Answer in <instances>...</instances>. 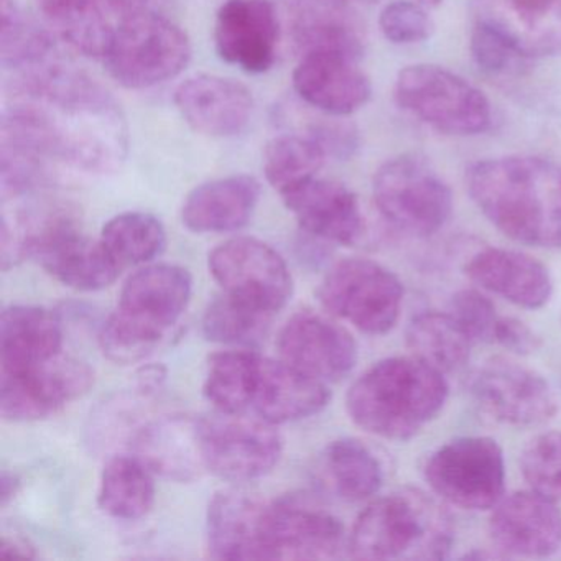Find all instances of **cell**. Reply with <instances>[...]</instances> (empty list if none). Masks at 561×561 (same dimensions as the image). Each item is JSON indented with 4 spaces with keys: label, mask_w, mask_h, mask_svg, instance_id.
Instances as JSON below:
<instances>
[{
    "label": "cell",
    "mask_w": 561,
    "mask_h": 561,
    "mask_svg": "<svg viewBox=\"0 0 561 561\" xmlns=\"http://www.w3.org/2000/svg\"><path fill=\"white\" fill-rule=\"evenodd\" d=\"M469 392L485 415L517 428L543 425L560 409L543 376L505 357H492L476 367Z\"/></svg>",
    "instance_id": "7c38bea8"
},
{
    "label": "cell",
    "mask_w": 561,
    "mask_h": 561,
    "mask_svg": "<svg viewBox=\"0 0 561 561\" xmlns=\"http://www.w3.org/2000/svg\"><path fill=\"white\" fill-rule=\"evenodd\" d=\"M48 27L78 54L101 58L117 32L150 0H37Z\"/></svg>",
    "instance_id": "ffe728a7"
},
{
    "label": "cell",
    "mask_w": 561,
    "mask_h": 561,
    "mask_svg": "<svg viewBox=\"0 0 561 561\" xmlns=\"http://www.w3.org/2000/svg\"><path fill=\"white\" fill-rule=\"evenodd\" d=\"M98 504L117 520H139L156 504L153 472L137 456H114L101 474Z\"/></svg>",
    "instance_id": "1f68e13d"
},
{
    "label": "cell",
    "mask_w": 561,
    "mask_h": 561,
    "mask_svg": "<svg viewBox=\"0 0 561 561\" xmlns=\"http://www.w3.org/2000/svg\"><path fill=\"white\" fill-rule=\"evenodd\" d=\"M318 300L324 310L353 324L360 333L382 336L399 321L403 285L379 262L344 259L324 275L318 287Z\"/></svg>",
    "instance_id": "9c48e42d"
},
{
    "label": "cell",
    "mask_w": 561,
    "mask_h": 561,
    "mask_svg": "<svg viewBox=\"0 0 561 561\" xmlns=\"http://www.w3.org/2000/svg\"><path fill=\"white\" fill-rule=\"evenodd\" d=\"M208 472L231 482H251L274 471L284 439L274 423L244 413L216 412L199 419Z\"/></svg>",
    "instance_id": "8fae6325"
},
{
    "label": "cell",
    "mask_w": 561,
    "mask_h": 561,
    "mask_svg": "<svg viewBox=\"0 0 561 561\" xmlns=\"http://www.w3.org/2000/svg\"><path fill=\"white\" fill-rule=\"evenodd\" d=\"M173 103L192 129L215 139L241 136L254 113V100L244 84L215 75L183 81Z\"/></svg>",
    "instance_id": "44dd1931"
},
{
    "label": "cell",
    "mask_w": 561,
    "mask_h": 561,
    "mask_svg": "<svg viewBox=\"0 0 561 561\" xmlns=\"http://www.w3.org/2000/svg\"><path fill=\"white\" fill-rule=\"evenodd\" d=\"M94 382L88 364L58 356L18 370H2L0 413L9 422H37L84 396Z\"/></svg>",
    "instance_id": "5bb4252c"
},
{
    "label": "cell",
    "mask_w": 561,
    "mask_h": 561,
    "mask_svg": "<svg viewBox=\"0 0 561 561\" xmlns=\"http://www.w3.org/2000/svg\"><path fill=\"white\" fill-rule=\"evenodd\" d=\"M192 288V275L180 265H147L130 275L101 328L104 356L117 364L146 359L188 307Z\"/></svg>",
    "instance_id": "5b68a950"
},
{
    "label": "cell",
    "mask_w": 561,
    "mask_h": 561,
    "mask_svg": "<svg viewBox=\"0 0 561 561\" xmlns=\"http://www.w3.org/2000/svg\"><path fill=\"white\" fill-rule=\"evenodd\" d=\"M101 242L121 267H129L159 257L165 251L167 231L150 213H123L104 225Z\"/></svg>",
    "instance_id": "8d00e7d4"
},
{
    "label": "cell",
    "mask_w": 561,
    "mask_h": 561,
    "mask_svg": "<svg viewBox=\"0 0 561 561\" xmlns=\"http://www.w3.org/2000/svg\"><path fill=\"white\" fill-rule=\"evenodd\" d=\"M472 344L448 311H423L407 328V346L413 356L443 374L465 369Z\"/></svg>",
    "instance_id": "d6a6232c"
},
{
    "label": "cell",
    "mask_w": 561,
    "mask_h": 561,
    "mask_svg": "<svg viewBox=\"0 0 561 561\" xmlns=\"http://www.w3.org/2000/svg\"><path fill=\"white\" fill-rule=\"evenodd\" d=\"M520 471L531 491L561 501V432L535 436L522 451Z\"/></svg>",
    "instance_id": "f35d334b"
},
{
    "label": "cell",
    "mask_w": 561,
    "mask_h": 561,
    "mask_svg": "<svg viewBox=\"0 0 561 561\" xmlns=\"http://www.w3.org/2000/svg\"><path fill=\"white\" fill-rule=\"evenodd\" d=\"M344 545L343 525L330 512L297 501L268 504L265 560H330Z\"/></svg>",
    "instance_id": "e0dca14e"
},
{
    "label": "cell",
    "mask_w": 561,
    "mask_h": 561,
    "mask_svg": "<svg viewBox=\"0 0 561 561\" xmlns=\"http://www.w3.org/2000/svg\"><path fill=\"white\" fill-rule=\"evenodd\" d=\"M489 535L504 557H550L561 548V511L531 489L514 492L495 505Z\"/></svg>",
    "instance_id": "ac0fdd59"
},
{
    "label": "cell",
    "mask_w": 561,
    "mask_h": 561,
    "mask_svg": "<svg viewBox=\"0 0 561 561\" xmlns=\"http://www.w3.org/2000/svg\"><path fill=\"white\" fill-rule=\"evenodd\" d=\"M445 374L419 357H389L347 390L346 410L364 432L392 442L419 435L448 400Z\"/></svg>",
    "instance_id": "3957f363"
},
{
    "label": "cell",
    "mask_w": 561,
    "mask_h": 561,
    "mask_svg": "<svg viewBox=\"0 0 561 561\" xmlns=\"http://www.w3.org/2000/svg\"><path fill=\"white\" fill-rule=\"evenodd\" d=\"M492 344L504 347L517 356L537 353L541 346L540 336L524 321L514 317H501L494 331Z\"/></svg>",
    "instance_id": "ee69618b"
},
{
    "label": "cell",
    "mask_w": 561,
    "mask_h": 561,
    "mask_svg": "<svg viewBox=\"0 0 561 561\" xmlns=\"http://www.w3.org/2000/svg\"><path fill=\"white\" fill-rule=\"evenodd\" d=\"M21 482H19L18 476L11 474V472H2V479H0V499H2V505H8V502L18 494Z\"/></svg>",
    "instance_id": "bcb514c9"
},
{
    "label": "cell",
    "mask_w": 561,
    "mask_h": 561,
    "mask_svg": "<svg viewBox=\"0 0 561 561\" xmlns=\"http://www.w3.org/2000/svg\"><path fill=\"white\" fill-rule=\"evenodd\" d=\"M379 28L390 44L415 45L432 37L435 22L416 0H393L380 12Z\"/></svg>",
    "instance_id": "60d3db41"
},
{
    "label": "cell",
    "mask_w": 561,
    "mask_h": 561,
    "mask_svg": "<svg viewBox=\"0 0 561 561\" xmlns=\"http://www.w3.org/2000/svg\"><path fill=\"white\" fill-rule=\"evenodd\" d=\"M393 98L400 110L446 136H479L492 126V107L485 94L436 65L403 68L393 84Z\"/></svg>",
    "instance_id": "8992f818"
},
{
    "label": "cell",
    "mask_w": 561,
    "mask_h": 561,
    "mask_svg": "<svg viewBox=\"0 0 561 561\" xmlns=\"http://www.w3.org/2000/svg\"><path fill=\"white\" fill-rule=\"evenodd\" d=\"M359 64L357 58L333 51L304 55L291 77L295 93L324 116H351L373 96L370 80Z\"/></svg>",
    "instance_id": "d6986e66"
},
{
    "label": "cell",
    "mask_w": 561,
    "mask_h": 561,
    "mask_svg": "<svg viewBox=\"0 0 561 561\" xmlns=\"http://www.w3.org/2000/svg\"><path fill=\"white\" fill-rule=\"evenodd\" d=\"M469 280L515 307L538 310L550 301L553 280L541 262L512 249L488 248L469 259Z\"/></svg>",
    "instance_id": "484cf974"
},
{
    "label": "cell",
    "mask_w": 561,
    "mask_h": 561,
    "mask_svg": "<svg viewBox=\"0 0 561 561\" xmlns=\"http://www.w3.org/2000/svg\"><path fill=\"white\" fill-rule=\"evenodd\" d=\"M373 195L382 218L410 236L436 234L451 218L453 193L439 173L415 153L393 157L379 167Z\"/></svg>",
    "instance_id": "52a82bcc"
},
{
    "label": "cell",
    "mask_w": 561,
    "mask_h": 561,
    "mask_svg": "<svg viewBox=\"0 0 561 561\" xmlns=\"http://www.w3.org/2000/svg\"><path fill=\"white\" fill-rule=\"evenodd\" d=\"M423 476L442 501L465 511H489L504 497V453L489 436H462L433 451Z\"/></svg>",
    "instance_id": "30bf717a"
},
{
    "label": "cell",
    "mask_w": 561,
    "mask_h": 561,
    "mask_svg": "<svg viewBox=\"0 0 561 561\" xmlns=\"http://www.w3.org/2000/svg\"><path fill=\"white\" fill-rule=\"evenodd\" d=\"M192 60L185 32L153 11L130 19L111 42L103 61L127 90H149L179 77Z\"/></svg>",
    "instance_id": "ba28073f"
},
{
    "label": "cell",
    "mask_w": 561,
    "mask_h": 561,
    "mask_svg": "<svg viewBox=\"0 0 561 561\" xmlns=\"http://www.w3.org/2000/svg\"><path fill=\"white\" fill-rule=\"evenodd\" d=\"M268 504L238 491L218 492L206 514V541L215 560H265Z\"/></svg>",
    "instance_id": "83f0119b"
},
{
    "label": "cell",
    "mask_w": 561,
    "mask_h": 561,
    "mask_svg": "<svg viewBox=\"0 0 561 561\" xmlns=\"http://www.w3.org/2000/svg\"><path fill=\"white\" fill-rule=\"evenodd\" d=\"M280 196L301 229L313 238L354 245L364 236L359 199L343 183L314 176Z\"/></svg>",
    "instance_id": "7402d4cb"
},
{
    "label": "cell",
    "mask_w": 561,
    "mask_h": 561,
    "mask_svg": "<svg viewBox=\"0 0 561 561\" xmlns=\"http://www.w3.org/2000/svg\"><path fill=\"white\" fill-rule=\"evenodd\" d=\"M469 51L476 67L489 77H504L527 61L501 32L478 19L471 28Z\"/></svg>",
    "instance_id": "ab89813d"
},
{
    "label": "cell",
    "mask_w": 561,
    "mask_h": 561,
    "mask_svg": "<svg viewBox=\"0 0 561 561\" xmlns=\"http://www.w3.org/2000/svg\"><path fill=\"white\" fill-rule=\"evenodd\" d=\"M453 545L449 512L413 488L370 502L347 538V550L357 560L438 561L449 557Z\"/></svg>",
    "instance_id": "277c9868"
},
{
    "label": "cell",
    "mask_w": 561,
    "mask_h": 561,
    "mask_svg": "<svg viewBox=\"0 0 561 561\" xmlns=\"http://www.w3.org/2000/svg\"><path fill=\"white\" fill-rule=\"evenodd\" d=\"M208 268L222 294L267 313L280 311L294 294L287 262L259 239L236 238L218 245L209 254Z\"/></svg>",
    "instance_id": "4fadbf2b"
},
{
    "label": "cell",
    "mask_w": 561,
    "mask_h": 561,
    "mask_svg": "<svg viewBox=\"0 0 561 561\" xmlns=\"http://www.w3.org/2000/svg\"><path fill=\"white\" fill-rule=\"evenodd\" d=\"M476 19L501 32L527 60L561 54V0H478Z\"/></svg>",
    "instance_id": "4316f807"
},
{
    "label": "cell",
    "mask_w": 561,
    "mask_h": 561,
    "mask_svg": "<svg viewBox=\"0 0 561 561\" xmlns=\"http://www.w3.org/2000/svg\"><path fill=\"white\" fill-rule=\"evenodd\" d=\"M0 60L4 70L27 73L55 60L50 32L18 0H0Z\"/></svg>",
    "instance_id": "836d02e7"
},
{
    "label": "cell",
    "mask_w": 561,
    "mask_h": 561,
    "mask_svg": "<svg viewBox=\"0 0 561 561\" xmlns=\"http://www.w3.org/2000/svg\"><path fill=\"white\" fill-rule=\"evenodd\" d=\"M327 160L323 147L307 134H282L265 146V179L284 195L314 179Z\"/></svg>",
    "instance_id": "d590c367"
},
{
    "label": "cell",
    "mask_w": 561,
    "mask_h": 561,
    "mask_svg": "<svg viewBox=\"0 0 561 561\" xmlns=\"http://www.w3.org/2000/svg\"><path fill=\"white\" fill-rule=\"evenodd\" d=\"M320 468L328 489L346 502L373 497L386 479V469L377 453L354 438L331 442L321 455Z\"/></svg>",
    "instance_id": "4dcf8cb0"
},
{
    "label": "cell",
    "mask_w": 561,
    "mask_h": 561,
    "mask_svg": "<svg viewBox=\"0 0 561 561\" xmlns=\"http://www.w3.org/2000/svg\"><path fill=\"white\" fill-rule=\"evenodd\" d=\"M328 386L285 360L259 356L251 410L265 422H298L317 415L330 402Z\"/></svg>",
    "instance_id": "d4e9b609"
},
{
    "label": "cell",
    "mask_w": 561,
    "mask_h": 561,
    "mask_svg": "<svg viewBox=\"0 0 561 561\" xmlns=\"http://www.w3.org/2000/svg\"><path fill=\"white\" fill-rule=\"evenodd\" d=\"M416 2H420V4L425 5V8L433 9L438 8V5L442 4L443 0H416Z\"/></svg>",
    "instance_id": "7dc6e473"
},
{
    "label": "cell",
    "mask_w": 561,
    "mask_h": 561,
    "mask_svg": "<svg viewBox=\"0 0 561 561\" xmlns=\"http://www.w3.org/2000/svg\"><path fill=\"white\" fill-rule=\"evenodd\" d=\"M274 317L231 295L222 294L206 308L203 333L213 343L251 346L267 334Z\"/></svg>",
    "instance_id": "74e56055"
},
{
    "label": "cell",
    "mask_w": 561,
    "mask_h": 561,
    "mask_svg": "<svg viewBox=\"0 0 561 561\" xmlns=\"http://www.w3.org/2000/svg\"><path fill=\"white\" fill-rule=\"evenodd\" d=\"M259 356L261 354L254 351H222L209 357L203 393L216 412L245 413L251 410Z\"/></svg>",
    "instance_id": "e575fe53"
},
{
    "label": "cell",
    "mask_w": 561,
    "mask_h": 561,
    "mask_svg": "<svg viewBox=\"0 0 561 561\" xmlns=\"http://www.w3.org/2000/svg\"><path fill=\"white\" fill-rule=\"evenodd\" d=\"M347 0H288V35L300 57L333 51L363 60L364 27Z\"/></svg>",
    "instance_id": "cb8c5ba5"
},
{
    "label": "cell",
    "mask_w": 561,
    "mask_h": 561,
    "mask_svg": "<svg viewBox=\"0 0 561 561\" xmlns=\"http://www.w3.org/2000/svg\"><path fill=\"white\" fill-rule=\"evenodd\" d=\"M448 313L458 321L472 343H492L501 314L481 291L465 288L449 300Z\"/></svg>",
    "instance_id": "b9f144b4"
},
{
    "label": "cell",
    "mask_w": 561,
    "mask_h": 561,
    "mask_svg": "<svg viewBox=\"0 0 561 561\" xmlns=\"http://www.w3.org/2000/svg\"><path fill=\"white\" fill-rule=\"evenodd\" d=\"M280 359L321 382H340L353 373L357 346L340 324L321 314H294L278 333Z\"/></svg>",
    "instance_id": "2e32d148"
},
{
    "label": "cell",
    "mask_w": 561,
    "mask_h": 561,
    "mask_svg": "<svg viewBox=\"0 0 561 561\" xmlns=\"http://www.w3.org/2000/svg\"><path fill=\"white\" fill-rule=\"evenodd\" d=\"M12 81L2 142L91 175L121 169L129 152V127L117 101L98 81L58 58Z\"/></svg>",
    "instance_id": "6da1fadb"
},
{
    "label": "cell",
    "mask_w": 561,
    "mask_h": 561,
    "mask_svg": "<svg viewBox=\"0 0 561 561\" xmlns=\"http://www.w3.org/2000/svg\"><path fill=\"white\" fill-rule=\"evenodd\" d=\"M466 188L479 211L512 241L561 249V167L531 156L472 163Z\"/></svg>",
    "instance_id": "7a4b0ae2"
},
{
    "label": "cell",
    "mask_w": 561,
    "mask_h": 561,
    "mask_svg": "<svg viewBox=\"0 0 561 561\" xmlns=\"http://www.w3.org/2000/svg\"><path fill=\"white\" fill-rule=\"evenodd\" d=\"M129 442L134 456L170 481L192 482L208 472L199 419L160 416L137 428Z\"/></svg>",
    "instance_id": "603a6c76"
},
{
    "label": "cell",
    "mask_w": 561,
    "mask_h": 561,
    "mask_svg": "<svg viewBox=\"0 0 561 561\" xmlns=\"http://www.w3.org/2000/svg\"><path fill=\"white\" fill-rule=\"evenodd\" d=\"M280 32L271 0H226L216 14L213 38L222 61L245 73L262 75L277 60Z\"/></svg>",
    "instance_id": "9a60e30c"
},
{
    "label": "cell",
    "mask_w": 561,
    "mask_h": 561,
    "mask_svg": "<svg viewBox=\"0 0 561 561\" xmlns=\"http://www.w3.org/2000/svg\"><path fill=\"white\" fill-rule=\"evenodd\" d=\"M261 199V183L248 175H232L203 183L186 196L182 221L198 234L231 232L251 221Z\"/></svg>",
    "instance_id": "f1b7e54d"
},
{
    "label": "cell",
    "mask_w": 561,
    "mask_h": 561,
    "mask_svg": "<svg viewBox=\"0 0 561 561\" xmlns=\"http://www.w3.org/2000/svg\"><path fill=\"white\" fill-rule=\"evenodd\" d=\"M0 554H4V557H35L34 548H32L31 545L27 543V541H24L22 540V538L19 537H4V540H2V547H0Z\"/></svg>",
    "instance_id": "f6af8a7d"
},
{
    "label": "cell",
    "mask_w": 561,
    "mask_h": 561,
    "mask_svg": "<svg viewBox=\"0 0 561 561\" xmlns=\"http://www.w3.org/2000/svg\"><path fill=\"white\" fill-rule=\"evenodd\" d=\"M60 321L54 313L31 305H12L0 318L2 370L25 369L61 353Z\"/></svg>",
    "instance_id": "f546056e"
},
{
    "label": "cell",
    "mask_w": 561,
    "mask_h": 561,
    "mask_svg": "<svg viewBox=\"0 0 561 561\" xmlns=\"http://www.w3.org/2000/svg\"><path fill=\"white\" fill-rule=\"evenodd\" d=\"M341 119L343 117L333 116H328V119H314L305 133L323 147L328 159L347 160L359 149L356 127Z\"/></svg>",
    "instance_id": "7bdbcfd3"
}]
</instances>
